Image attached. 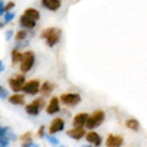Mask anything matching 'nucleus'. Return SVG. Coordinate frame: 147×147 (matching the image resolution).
Wrapping results in <instances>:
<instances>
[{
	"label": "nucleus",
	"instance_id": "nucleus-18",
	"mask_svg": "<svg viewBox=\"0 0 147 147\" xmlns=\"http://www.w3.org/2000/svg\"><path fill=\"white\" fill-rule=\"evenodd\" d=\"M24 15H26L27 17H29V18H31L34 21L38 20V19L40 18L39 12L34 8H27L26 10L24 11Z\"/></svg>",
	"mask_w": 147,
	"mask_h": 147
},
{
	"label": "nucleus",
	"instance_id": "nucleus-24",
	"mask_svg": "<svg viewBox=\"0 0 147 147\" xmlns=\"http://www.w3.org/2000/svg\"><path fill=\"white\" fill-rule=\"evenodd\" d=\"M14 16H15V14L13 12H7L6 14H5V17H4L5 22H7V23L10 22V21L14 18Z\"/></svg>",
	"mask_w": 147,
	"mask_h": 147
},
{
	"label": "nucleus",
	"instance_id": "nucleus-10",
	"mask_svg": "<svg viewBox=\"0 0 147 147\" xmlns=\"http://www.w3.org/2000/svg\"><path fill=\"white\" fill-rule=\"evenodd\" d=\"M41 4L47 9H49L51 11H57L61 8V2L59 0H42Z\"/></svg>",
	"mask_w": 147,
	"mask_h": 147
},
{
	"label": "nucleus",
	"instance_id": "nucleus-14",
	"mask_svg": "<svg viewBox=\"0 0 147 147\" xmlns=\"http://www.w3.org/2000/svg\"><path fill=\"white\" fill-rule=\"evenodd\" d=\"M40 110L41 109L39 108V106L34 102V101H33L32 103H30V104L25 106V111H26V113L28 115H31V116H36V115H38V113Z\"/></svg>",
	"mask_w": 147,
	"mask_h": 147
},
{
	"label": "nucleus",
	"instance_id": "nucleus-16",
	"mask_svg": "<svg viewBox=\"0 0 147 147\" xmlns=\"http://www.w3.org/2000/svg\"><path fill=\"white\" fill-rule=\"evenodd\" d=\"M8 101H9V103H11V104H13V105H24V103H25L24 97L19 94H15V95L10 96Z\"/></svg>",
	"mask_w": 147,
	"mask_h": 147
},
{
	"label": "nucleus",
	"instance_id": "nucleus-22",
	"mask_svg": "<svg viewBox=\"0 0 147 147\" xmlns=\"http://www.w3.org/2000/svg\"><path fill=\"white\" fill-rule=\"evenodd\" d=\"M20 139L22 141H24V143L25 142H31V132H26L25 134H23V135H21V137H20Z\"/></svg>",
	"mask_w": 147,
	"mask_h": 147
},
{
	"label": "nucleus",
	"instance_id": "nucleus-2",
	"mask_svg": "<svg viewBox=\"0 0 147 147\" xmlns=\"http://www.w3.org/2000/svg\"><path fill=\"white\" fill-rule=\"evenodd\" d=\"M105 120V113L102 110H97L93 112L92 115H90L87 120L86 127L88 129H94L96 127L100 126Z\"/></svg>",
	"mask_w": 147,
	"mask_h": 147
},
{
	"label": "nucleus",
	"instance_id": "nucleus-6",
	"mask_svg": "<svg viewBox=\"0 0 147 147\" xmlns=\"http://www.w3.org/2000/svg\"><path fill=\"white\" fill-rule=\"evenodd\" d=\"M39 82L37 80H32V81H29L28 83L24 85L23 87L22 91L26 94L29 95H35L39 92Z\"/></svg>",
	"mask_w": 147,
	"mask_h": 147
},
{
	"label": "nucleus",
	"instance_id": "nucleus-27",
	"mask_svg": "<svg viewBox=\"0 0 147 147\" xmlns=\"http://www.w3.org/2000/svg\"><path fill=\"white\" fill-rule=\"evenodd\" d=\"M14 6H15L14 2H8V3H7V4L4 6V11H7V12H8V11L10 10V9H12Z\"/></svg>",
	"mask_w": 147,
	"mask_h": 147
},
{
	"label": "nucleus",
	"instance_id": "nucleus-28",
	"mask_svg": "<svg viewBox=\"0 0 147 147\" xmlns=\"http://www.w3.org/2000/svg\"><path fill=\"white\" fill-rule=\"evenodd\" d=\"M0 147H9V141L0 138Z\"/></svg>",
	"mask_w": 147,
	"mask_h": 147
},
{
	"label": "nucleus",
	"instance_id": "nucleus-26",
	"mask_svg": "<svg viewBox=\"0 0 147 147\" xmlns=\"http://www.w3.org/2000/svg\"><path fill=\"white\" fill-rule=\"evenodd\" d=\"M21 147H39V145L31 141V142H25V143H23L22 146H21Z\"/></svg>",
	"mask_w": 147,
	"mask_h": 147
},
{
	"label": "nucleus",
	"instance_id": "nucleus-12",
	"mask_svg": "<svg viewBox=\"0 0 147 147\" xmlns=\"http://www.w3.org/2000/svg\"><path fill=\"white\" fill-rule=\"evenodd\" d=\"M59 111V101L57 97L51 98V100L49 101V105L47 108V113L49 115H53L55 113H57Z\"/></svg>",
	"mask_w": 147,
	"mask_h": 147
},
{
	"label": "nucleus",
	"instance_id": "nucleus-32",
	"mask_svg": "<svg viewBox=\"0 0 147 147\" xmlns=\"http://www.w3.org/2000/svg\"><path fill=\"white\" fill-rule=\"evenodd\" d=\"M3 69H4V65H3V63H2V61H0V71H2Z\"/></svg>",
	"mask_w": 147,
	"mask_h": 147
},
{
	"label": "nucleus",
	"instance_id": "nucleus-8",
	"mask_svg": "<svg viewBox=\"0 0 147 147\" xmlns=\"http://www.w3.org/2000/svg\"><path fill=\"white\" fill-rule=\"evenodd\" d=\"M63 127H65V121L61 118H55L49 127V134H55L57 132H59L63 130Z\"/></svg>",
	"mask_w": 147,
	"mask_h": 147
},
{
	"label": "nucleus",
	"instance_id": "nucleus-31",
	"mask_svg": "<svg viewBox=\"0 0 147 147\" xmlns=\"http://www.w3.org/2000/svg\"><path fill=\"white\" fill-rule=\"evenodd\" d=\"M11 36H12V30H8V31L6 32V40H7V41L10 40Z\"/></svg>",
	"mask_w": 147,
	"mask_h": 147
},
{
	"label": "nucleus",
	"instance_id": "nucleus-17",
	"mask_svg": "<svg viewBox=\"0 0 147 147\" xmlns=\"http://www.w3.org/2000/svg\"><path fill=\"white\" fill-rule=\"evenodd\" d=\"M53 88H55V85L51 84L49 82H45L42 86L40 87V93L43 95V96H49L51 92H53Z\"/></svg>",
	"mask_w": 147,
	"mask_h": 147
},
{
	"label": "nucleus",
	"instance_id": "nucleus-4",
	"mask_svg": "<svg viewBox=\"0 0 147 147\" xmlns=\"http://www.w3.org/2000/svg\"><path fill=\"white\" fill-rule=\"evenodd\" d=\"M81 96L79 94H74V93H67V94H63L61 96V101L65 105H69V106H75L78 103L81 102Z\"/></svg>",
	"mask_w": 147,
	"mask_h": 147
},
{
	"label": "nucleus",
	"instance_id": "nucleus-23",
	"mask_svg": "<svg viewBox=\"0 0 147 147\" xmlns=\"http://www.w3.org/2000/svg\"><path fill=\"white\" fill-rule=\"evenodd\" d=\"M47 141L53 145H59V139L55 138V137H53V136H51V135H47Z\"/></svg>",
	"mask_w": 147,
	"mask_h": 147
},
{
	"label": "nucleus",
	"instance_id": "nucleus-34",
	"mask_svg": "<svg viewBox=\"0 0 147 147\" xmlns=\"http://www.w3.org/2000/svg\"><path fill=\"white\" fill-rule=\"evenodd\" d=\"M82 147H92L91 145H84V146H82Z\"/></svg>",
	"mask_w": 147,
	"mask_h": 147
},
{
	"label": "nucleus",
	"instance_id": "nucleus-13",
	"mask_svg": "<svg viewBox=\"0 0 147 147\" xmlns=\"http://www.w3.org/2000/svg\"><path fill=\"white\" fill-rule=\"evenodd\" d=\"M86 139L89 143H92V144H94L96 147H99L102 144V138H101V136L98 133L93 132V131L92 132H89L88 134H87Z\"/></svg>",
	"mask_w": 147,
	"mask_h": 147
},
{
	"label": "nucleus",
	"instance_id": "nucleus-1",
	"mask_svg": "<svg viewBox=\"0 0 147 147\" xmlns=\"http://www.w3.org/2000/svg\"><path fill=\"white\" fill-rule=\"evenodd\" d=\"M61 35V30L57 27H49L45 28L41 32V37L47 40V43L49 47H53L57 43H59V38Z\"/></svg>",
	"mask_w": 147,
	"mask_h": 147
},
{
	"label": "nucleus",
	"instance_id": "nucleus-11",
	"mask_svg": "<svg viewBox=\"0 0 147 147\" xmlns=\"http://www.w3.org/2000/svg\"><path fill=\"white\" fill-rule=\"evenodd\" d=\"M67 135L73 139L80 140V139H82L83 137L86 135V131H85V129H83V128H74V129L67 130Z\"/></svg>",
	"mask_w": 147,
	"mask_h": 147
},
{
	"label": "nucleus",
	"instance_id": "nucleus-20",
	"mask_svg": "<svg viewBox=\"0 0 147 147\" xmlns=\"http://www.w3.org/2000/svg\"><path fill=\"white\" fill-rule=\"evenodd\" d=\"M22 57H23V53H19L18 49H14L11 53V59H12V63L15 65L16 63L18 61H22Z\"/></svg>",
	"mask_w": 147,
	"mask_h": 147
},
{
	"label": "nucleus",
	"instance_id": "nucleus-7",
	"mask_svg": "<svg viewBox=\"0 0 147 147\" xmlns=\"http://www.w3.org/2000/svg\"><path fill=\"white\" fill-rule=\"evenodd\" d=\"M123 144V137L119 135L110 134L106 140L107 147H120Z\"/></svg>",
	"mask_w": 147,
	"mask_h": 147
},
{
	"label": "nucleus",
	"instance_id": "nucleus-3",
	"mask_svg": "<svg viewBox=\"0 0 147 147\" xmlns=\"http://www.w3.org/2000/svg\"><path fill=\"white\" fill-rule=\"evenodd\" d=\"M34 61H35V55L33 51H27L25 53H23L22 61H21V65H20V71L22 73H27L28 71H30L33 63H34Z\"/></svg>",
	"mask_w": 147,
	"mask_h": 147
},
{
	"label": "nucleus",
	"instance_id": "nucleus-33",
	"mask_svg": "<svg viewBox=\"0 0 147 147\" xmlns=\"http://www.w3.org/2000/svg\"><path fill=\"white\" fill-rule=\"evenodd\" d=\"M3 27H4V23H2V22H0V29H2Z\"/></svg>",
	"mask_w": 147,
	"mask_h": 147
},
{
	"label": "nucleus",
	"instance_id": "nucleus-29",
	"mask_svg": "<svg viewBox=\"0 0 147 147\" xmlns=\"http://www.w3.org/2000/svg\"><path fill=\"white\" fill-rule=\"evenodd\" d=\"M37 134H38L39 137H43L45 136V126H40V128H39L38 132H37Z\"/></svg>",
	"mask_w": 147,
	"mask_h": 147
},
{
	"label": "nucleus",
	"instance_id": "nucleus-30",
	"mask_svg": "<svg viewBox=\"0 0 147 147\" xmlns=\"http://www.w3.org/2000/svg\"><path fill=\"white\" fill-rule=\"evenodd\" d=\"M3 12H4V2L0 0V15H2Z\"/></svg>",
	"mask_w": 147,
	"mask_h": 147
},
{
	"label": "nucleus",
	"instance_id": "nucleus-5",
	"mask_svg": "<svg viewBox=\"0 0 147 147\" xmlns=\"http://www.w3.org/2000/svg\"><path fill=\"white\" fill-rule=\"evenodd\" d=\"M25 85V79L23 76H17L9 80V86L14 92H19L23 89Z\"/></svg>",
	"mask_w": 147,
	"mask_h": 147
},
{
	"label": "nucleus",
	"instance_id": "nucleus-25",
	"mask_svg": "<svg viewBox=\"0 0 147 147\" xmlns=\"http://www.w3.org/2000/svg\"><path fill=\"white\" fill-rule=\"evenodd\" d=\"M8 96V92L3 87L0 86V99H6Z\"/></svg>",
	"mask_w": 147,
	"mask_h": 147
},
{
	"label": "nucleus",
	"instance_id": "nucleus-15",
	"mask_svg": "<svg viewBox=\"0 0 147 147\" xmlns=\"http://www.w3.org/2000/svg\"><path fill=\"white\" fill-rule=\"evenodd\" d=\"M19 21H20V24L22 25V26L27 27V28H33V27L35 26V21L32 20L31 18H29V17H27L26 15H24V14L21 15Z\"/></svg>",
	"mask_w": 147,
	"mask_h": 147
},
{
	"label": "nucleus",
	"instance_id": "nucleus-21",
	"mask_svg": "<svg viewBox=\"0 0 147 147\" xmlns=\"http://www.w3.org/2000/svg\"><path fill=\"white\" fill-rule=\"evenodd\" d=\"M26 36H27L26 31L25 30H19L18 32L16 33V35H15V39H16L17 41H22L26 38Z\"/></svg>",
	"mask_w": 147,
	"mask_h": 147
},
{
	"label": "nucleus",
	"instance_id": "nucleus-9",
	"mask_svg": "<svg viewBox=\"0 0 147 147\" xmlns=\"http://www.w3.org/2000/svg\"><path fill=\"white\" fill-rule=\"evenodd\" d=\"M89 116L87 113H80V114L76 115L74 118V126L75 128H82L84 125H86L87 120H88Z\"/></svg>",
	"mask_w": 147,
	"mask_h": 147
},
{
	"label": "nucleus",
	"instance_id": "nucleus-19",
	"mask_svg": "<svg viewBox=\"0 0 147 147\" xmlns=\"http://www.w3.org/2000/svg\"><path fill=\"white\" fill-rule=\"evenodd\" d=\"M125 125H126V127H128L129 129H131L133 131H138L139 127H140V124H139V122L136 119H128L125 122Z\"/></svg>",
	"mask_w": 147,
	"mask_h": 147
}]
</instances>
